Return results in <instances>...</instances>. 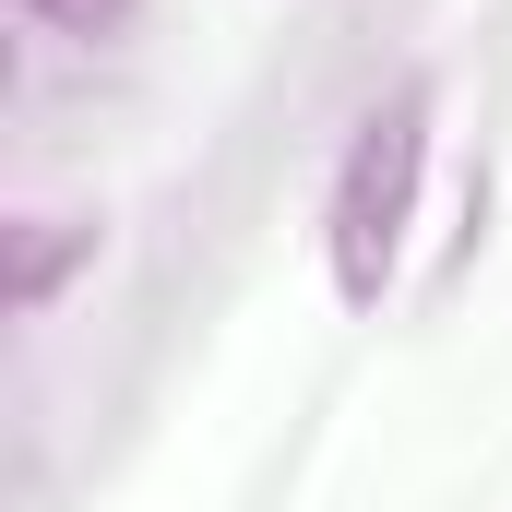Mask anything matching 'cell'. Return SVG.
Returning <instances> with one entry per match:
<instances>
[{
  "label": "cell",
  "instance_id": "obj_1",
  "mask_svg": "<svg viewBox=\"0 0 512 512\" xmlns=\"http://www.w3.org/2000/svg\"><path fill=\"white\" fill-rule=\"evenodd\" d=\"M429 84H393L382 108L358 120L346 167H334V203H322V262H334V298L346 310H382L405 227H417V179H429Z\"/></svg>",
  "mask_w": 512,
  "mask_h": 512
},
{
  "label": "cell",
  "instance_id": "obj_2",
  "mask_svg": "<svg viewBox=\"0 0 512 512\" xmlns=\"http://www.w3.org/2000/svg\"><path fill=\"white\" fill-rule=\"evenodd\" d=\"M72 262H96V215H12V274H0V298L36 322Z\"/></svg>",
  "mask_w": 512,
  "mask_h": 512
},
{
  "label": "cell",
  "instance_id": "obj_3",
  "mask_svg": "<svg viewBox=\"0 0 512 512\" xmlns=\"http://www.w3.org/2000/svg\"><path fill=\"white\" fill-rule=\"evenodd\" d=\"M12 12H24V24H48V36H108L131 0H12Z\"/></svg>",
  "mask_w": 512,
  "mask_h": 512
}]
</instances>
